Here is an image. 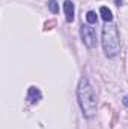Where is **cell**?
I'll list each match as a JSON object with an SVG mask.
<instances>
[{
  "mask_svg": "<svg viewBox=\"0 0 128 129\" xmlns=\"http://www.w3.org/2000/svg\"><path fill=\"white\" fill-rule=\"evenodd\" d=\"M77 98H78V104L81 107L83 114L86 117H94L96 114V96L86 77L80 78L78 89H77Z\"/></svg>",
  "mask_w": 128,
  "mask_h": 129,
  "instance_id": "6da1fadb",
  "label": "cell"
},
{
  "mask_svg": "<svg viewBox=\"0 0 128 129\" xmlns=\"http://www.w3.org/2000/svg\"><path fill=\"white\" fill-rule=\"evenodd\" d=\"M102 50L107 57H115L121 51V39L116 26L105 24L102 29Z\"/></svg>",
  "mask_w": 128,
  "mask_h": 129,
  "instance_id": "7a4b0ae2",
  "label": "cell"
},
{
  "mask_svg": "<svg viewBox=\"0 0 128 129\" xmlns=\"http://www.w3.org/2000/svg\"><path fill=\"white\" fill-rule=\"evenodd\" d=\"M80 33H81V39H83V42H84V45L88 48L96 47V32L94 27L83 24L81 29H80Z\"/></svg>",
  "mask_w": 128,
  "mask_h": 129,
  "instance_id": "3957f363",
  "label": "cell"
},
{
  "mask_svg": "<svg viewBox=\"0 0 128 129\" xmlns=\"http://www.w3.org/2000/svg\"><path fill=\"white\" fill-rule=\"evenodd\" d=\"M63 11H65V18L68 23L74 21V5L71 0H65L63 3Z\"/></svg>",
  "mask_w": 128,
  "mask_h": 129,
  "instance_id": "277c9868",
  "label": "cell"
},
{
  "mask_svg": "<svg viewBox=\"0 0 128 129\" xmlns=\"http://www.w3.org/2000/svg\"><path fill=\"white\" fill-rule=\"evenodd\" d=\"M42 98V93H41V90L38 89V87H29V93H27V101L30 102V104H36L39 99Z\"/></svg>",
  "mask_w": 128,
  "mask_h": 129,
  "instance_id": "5b68a950",
  "label": "cell"
},
{
  "mask_svg": "<svg viewBox=\"0 0 128 129\" xmlns=\"http://www.w3.org/2000/svg\"><path fill=\"white\" fill-rule=\"evenodd\" d=\"M99 14H101L102 20H104L105 23H110V21L113 20V14H112V11H110L109 8H105V6H102V8L99 9Z\"/></svg>",
  "mask_w": 128,
  "mask_h": 129,
  "instance_id": "8992f818",
  "label": "cell"
},
{
  "mask_svg": "<svg viewBox=\"0 0 128 129\" xmlns=\"http://www.w3.org/2000/svg\"><path fill=\"white\" fill-rule=\"evenodd\" d=\"M86 20H88L89 24H95L96 23V14L94 11H89V12L86 14Z\"/></svg>",
  "mask_w": 128,
  "mask_h": 129,
  "instance_id": "52a82bcc",
  "label": "cell"
},
{
  "mask_svg": "<svg viewBox=\"0 0 128 129\" xmlns=\"http://www.w3.org/2000/svg\"><path fill=\"white\" fill-rule=\"evenodd\" d=\"M48 8H50V11H51L53 14H57V12H59V6H57V2H56V0H50V2H48Z\"/></svg>",
  "mask_w": 128,
  "mask_h": 129,
  "instance_id": "ba28073f",
  "label": "cell"
},
{
  "mask_svg": "<svg viewBox=\"0 0 128 129\" xmlns=\"http://www.w3.org/2000/svg\"><path fill=\"white\" fill-rule=\"evenodd\" d=\"M54 24H56V21H50V23H47V24H45V30H50Z\"/></svg>",
  "mask_w": 128,
  "mask_h": 129,
  "instance_id": "9c48e42d",
  "label": "cell"
},
{
  "mask_svg": "<svg viewBox=\"0 0 128 129\" xmlns=\"http://www.w3.org/2000/svg\"><path fill=\"white\" fill-rule=\"evenodd\" d=\"M124 105H125V107L128 108V95H127L125 98H124Z\"/></svg>",
  "mask_w": 128,
  "mask_h": 129,
  "instance_id": "30bf717a",
  "label": "cell"
},
{
  "mask_svg": "<svg viewBox=\"0 0 128 129\" xmlns=\"http://www.w3.org/2000/svg\"><path fill=\"white\" fill-rule=\"evenodd\" d=\"M115 3H116L118 6H121V5H122V0H115Z\"/></svg>",
  "mask_w": 128,
  "mask_h": 129,
  "instance_id": "8fae6325",
  "label": "cell"
}]
</instances>
